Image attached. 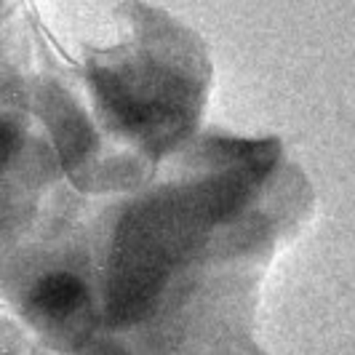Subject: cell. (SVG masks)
Returning a JSON list of instances; mask_svg holds the SVG:
<instances>
[{
	"mask_svg": "<svg viewBox=\"0 0 355 355\" xmlns=\"http://www.w3.org/2000/svg\"><path fill=\"white\" fill-rule=\"evenodd\" d=\"M3 8V110L51 144L83 198L139 190L196 139L214 67L203 37L147 3Z\"/></svg>",
	"mask_w": 355,
	"mask_h": 355,
	"instance_id": "obj_1",
	"label": "cell"
},
{
	"mask_svg": "<svg viewBox=\"0 0 355 355\" xmlns=\"http://www.w3.org/2000/svg\"><path fill=\"white\" fill-rule=\"evenodd\" d=\"M313 187L275 137L200 131L153 179L94 216L105 331L125 337L209 265L272 262L313 214Z\"/></svg>",
	"mask_w": 355,
	"mask_h": 355,
	"instance_id": "obj_2",
	"label": "cell"
},
{
	"mask_svg": "<svg viewBox=\"0 0 355 355\" xmlns=\"http://www.w3.org/2000/svg\"><path fill=\"white\" fill-rule=\"evenodd\" d=\"M265 270L249 262L196 270L123 339L137 355H267L254 337Z\"/></svg>",
	"mask_w": 355,
	"mask_h": 355,
	"instance_id": "obj_3",
	"label": "cell"
},
{
	"mask_svg": "<svg viewBox=\"0 0 355 355\" xmlns=\"http://www.w3.org/2000/svg\"><path fill=\"white\" fill-rule=\"evenodd\" d=\"M35 355H137L131 350V345L123 337H115V334H102L94 342H89L86 347L80 350H72V353H49V350H40L35 347Z\"/></svg>",
	"mask_w": 355,
	"mask_h": 355,
	"instance_id": "obj_4",
	"label": "cell"
}]
</instances>
